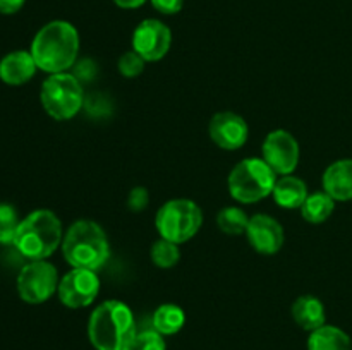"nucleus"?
<instances>
[{
	"label": "nucleus",
	"mask_w": 352,
	"mask_h": 350,
	"mask_svg": "<svg viewBox=\"0 0 352 350\" xmlns=\"http://www.w3.org/2000/svg\"><path fill=\"white\" fill-rule=\"evenodd\" d=\"M203 223L201 208L191 199H170L160 206L155 216V226L162 239L174 244L188 242L198 233Z\"/></svg>",
	"instance_id": "7"
},
{
	"label": "nucleus",
	"mask_w": 352,
	"mask_h": 350,
	"mask_svg": "<svg viewBox=\"0 0 352 350\" xmlns=\"http://www.w3.org/2000/svg\"><path fill=\"white\" fill-rule=\"evenodd\" d=\"M323 191L336 201L352 199V158L337 160L323 174Z\"/></svg>",
	"instance_id": "15"
},
{
	"label": "nucleus",
	"mask_w": 352,
	"mask_h": 350,
	"mask_svg": "<svg viewBox=\"0 0 352 350\" xmlns=\"http://www.w3.org/2000/svg\"><path fill=\"white\" fill-rule=\"evenodd\" d=\"M217 225L227 235H243L250 225V216L237 206H227L217 215Z\"/></svg>",
	"instance_id": "21"
},
{
	"label": "nucleus",
	"mask_w": 352,
	"mask_h": 350,
	"mask_svg": "<svg viewBox=\"0 0 352 350\" xmlns=\"http://www.w3.org/2000/svg\"><path fill=\"white\" fill-rule=\"evenodd\" d=\"M272 196L280 208L296 209L305 205L309 194L305 180L294 177V175H284L282 178H277Z\"/></svg>",
	"instance_id": "17"
},
{
	"label": "nucleus",
	"mask_w": 352,
	"mask_h": 350,
	"mask_svg": "<svg viewBox=\"0 0 352 350\" xmlns=\"http://www.w3.org/2000/svg\"><path fill=\"white\" fill-rule=\"evenodd\" d=\"M333 209H336V199L322 191L306 198L305 205L301 206V215L309 223H323L332 216Z\"/></svg>",
	"instance_id": "20"
},
{
	"label": "nucleus",
	"mask_w": 352,
	"mask_h": 350,
	"mask_svg": "<svg viewBox=\"0 0 352 350\" xmlns=\"http://www.w3.org/2000/svg\"><path fill=\"white\" fill-rule=\"evenodd\" d=\"M292 318H294L296 325L311 333L320 326L327 325L325 305L315 295H301L292 304Z\"/></svg>",
	"instance_id": "16"
},
{
	"label": "nucleus",
	"mask_w": 352,
	"mask_h": 350,
	"mask_svg": "<svg viewBox=\"0 0 352 350\" xmlns=\"http://www.w3.org/2000/svg\"><path fill=\"white\" fill-rule=\"evenodd\" d=\"M229 192L236 201L253 205L268 198L277 184V174L263 158H244L229 174Z\"/></svg>",
	"instance_id": "5"
},
{
	"label": "nucleus",
	"mask_w": 352,
	"mask_h": 350,
	"mask_svg": "<svg viewBox=\"0 0 352 350\" xmlns=\"http://www.w3.org/2000/svg\"><path fill=\"white\" fill-rule=\"evenodd\" d=\"M151 3L162 14H177L182 9L184 0H151Z\"/></svg>",
	"instance_id": "27"
},
{
	"label": "nucleus",
	"mask_w": 352,
	"mask_h": 350,
	"mask_svg": "<svg viewBox=\"0 0 352 350\" xmlns=\"http://www.w3.org/2000/svg\"><path fill=\"white\" fill-rule=\"evenodd\" d=\"M19 223L16 208L7 202H0V244H14Z\"/></svg>",
	"instance_id": "23"
},
{
	"label": "nucleus",
	"mask_w": 352,
	"mask_h": 350,
	"mask_svg": "<svg viewBox=\"0 0 352 350\" xmlns=\"http://www.w3.org/2000/svg\"><path fill=\"white\" fill-rule=\"evenodd\" d=\"M210 137L219 148L226 151L239 150L246 144L250 127L246 120L234 112H219L210 120Z\"/></svg>",
	"instance_id": "12"
},
{
	"label": "nucleus",
	"mask_w": 352,
	"mask_h": 350,
	"mask_svg": "<svg viewBox=\"0 0 352 350\" xmlns=\"http://www.w3.org/2000/svg\"><path fill=\"white\" fill-rule=\"evenodd\" d=\"M30 51L41 71L67 72L78 58L79 34L67 21H52L38 31Z\"/></svg>",
	"instance_id": "1"
},
{
	"label": "nucleus",
	"mask_w": 352,
	"mask_h": 350,
	"mask_svg": "<svg viewBox=\"0 0 352 350\" xmlns=\"http://www.w3.org/2000/svg\"><path fill=\"white\" fill-rule=\"evenodd\" d=\"M58 288L57 268L48 261H30L17 275V292L28 304H43Z\"/></svg>",
	"instance_id": "8"
},
{
	"label": "nucleus",
	"mask_w": 352,
	"mask_h": 350,
	"mask_svg": "<svg viewBox=\"0 0 352 350\" xmlns=\"http://www.w3.org/2000/svg\"><path fill=\"white\" fill-rule=\"evenodd\" d=\"M129 350H167V343H165L164 335L155 329H146V331L138 333Z\"/></svg>",
	"instance_id": "24"
},
{
	"label": "nucleus",
	"mask_w": 352,
	"mask_h": 350,
	"mask_svg": "<svg viewBox=\"0 0 352 350\" xmlns=\"http://www.w3.org/2000/svg\"><path fill=\"white\" fill-rule=\"evenodd\" d=\"M62 223L50 209H36L21 220L14 246L30 261L50 257L62 246Z\"/></svg>",
	"instance_id": "4"
},
{
	"label": "nucleus",
	"mask_w": 352,
	"mask_h": 350,
	"mask_svg": "<svg viewBox=\"0 0 352 350\" xmlns=\"http://www.w3.org/2000/svg\"><path fill=\"white\" fill-rule=\"evenodd\" d=\"M136 335L133 311L124 302H102L89 316L88 338L96 350H129Z\"/></svg>",
	"instance_id": "2"
},
{
	"label": "nucleus",
	"mask_w": 352,
	"mask_h": 350,
	"mask_svg": "<svg viewBox=\"0 0 352 350\" xmlns=\"http://www.w3.org/2000/svg\"><path fill=\"white\" fill-rule=\"evenodd\" d=\"M113 2L119 7H122V9H136V7L143 5L146 0H113Z\"/></svg>",
	"instance_id": "29"
},
{
	"label": "nucleus",
	"mask_w": 352,
	"mask_h": 350,
	"mask_svg": "<svg viewBox=\"0 0 352 350\" xmlns=\"http://www.w3.org/2000/svg\"><path fill=\"white\" fill-rule=\"evenodd\" d=\"M62 253L72 268L96 271L110 256L105 230L91 220L72 223L62 239Z\"/></svg>",
	"instance_id": "3"
},
{
	"label": "nucleus",
	"mask_w": 352,
	"mask_h": 350,
	"mask_svg": "<svg viewBox=\"0 0 352 350\" xmlns=\"http://www.w3.org/2000/svg\"><path fill=\"white\" fill-rule=\"evenodd\" d=\"M150 254L151 261H153L158 268H164V270L175 266V264L179 263V259H181L179 244L170 242V240L167 239H162V237L151 246Z\"/></svg>",
	"instance_id": "22"
},
{
	"label": "nucleus",
	"mask_w": 352,
	"mask_h": 350,
	"mask_svg": "<svg viewBox=\"0 0 352 350\" xmlns=\"http://www.w3.org/2000/svg\"><path fill=\"white\" fill-rule=\"evenodd\" d=\"M263 160L277 175H291L299 163V144L289 130H272L263 141Z\"/></svg>",
	"instance_id": "10"
},
{
	"label": "nucleus",
	"mask_w": 352,
	"mask_h": 350,
	"mask_svg": "<svg viewBox=\"0 0 352 350\" xmlns=\"http://www.w3.org/2000/svg\"><path fill=\"white\" fill-rule=\"evenodd\" d=\"M144 62L146 60H144L140 54L131 50V51H126V54L119 58L117 67H119V72L124 75V78H136V75H140L141 72H143Z\"/></svg>",
	"instance_id": "25"
},
{
	"label": "nucleus",
	"mask_w": 352,
	"mask_h": 350,
	"mask_svg": "<svg viewBox=\"0 0 352 350\" xmlns=\"http://www.w3.org/2000/svg\"><path fill=\"white\" fill-rule=\"evenodd\" d=\"M45 112L55 120H71L85 103L82 84L71 72H58L45 79L40 91Z\"/></svg>",
	"instance_id": "6"
},
{
	"label": "nucleus",
	"mask_w": 352,
	"mask_h": 350,
	"mask_svg": "<svg viewBox=\"0 0 352 350\" xmlns=\"http://www.w3.org/2000/svg\"><path fill=\"white\" fill-rule=\"evenodd\" d=\"M172 33L167 24L158 19H144L133 33V50L146 62H157L167 55Z\"/></svg>",
	"instance_id": "11"
},
{
	"label": "nucleus",
	"mask_w": 352,
	"mask_h": 350,
	"mask_svg": "<svg viewBox=\"0 0 352 350\" xmlns=\"http://www.w3.org/2000/svg\"><path fill=\"white\" fill-rule=\"evenodd\" d=\"M38 65L31 51L16 50L7 54L0 60V79L6 84L21 86L26 84L36 72Z\"/></svg>",
	"instance_id": "14"
},
{
	"label": "nucleus",
	"mask_w": 352,
	"mask_h": 350,
	"mask_svg": "<svg viewBox=\"0 0 352 350\" xmlns=\"http://www.w3.org/2000/svg\"><path fill=\"white\" fill-rule=\"evenodd\" d=\"M26 0H0V12L2 14H16L23 9Z\"/></svg>",
	"instance_id": "28"
},
{
	"label": "nucleus",
	"mask_w": 352,
	"mask_h": 350,
	"mask_svg": "<svg viewBox=\"0 0 352 350\" xmlns=\"http://www.w3.org/2000/svg\"><path fill=\"white\" fill-rule=\"evenodd\" d=\"M186 323V314L182 307L175 304H164L157 307L151 318V325H153L155 331H158L164 336L175 335L182 329Z\"/></svg>",
	"instance_id": "19"
},
{
	"label": "nucleus",
	"mask_w": 352,
	"mask_h": 350,
	"mask_svg": "<svg viewBox=\"0 0 352 350\" xmlns=\"http://www.w3.org/2000/svg\"><path fill=\"white\" fill-rule=\"evenodd\" d=\"M148 201H150V194L144 187H134L129 192V198H127V206L133 211H143L146 208Z\"/></svg>",
	"instance_id": "26"
},
{
	"label": "nucleus",
	"mask_w": 352,
	"mask_h": 350,
	"mask_svg": "<svg viewBox=\"0 0 352 350\" xmlns=\"http://www.w3.org/2000/svg\"><path fill=\"white\" fill-rule=\"evenodd\" d=\"M246 235L254 250L260 254H275L284 246V229L268 215H254L250 218Z\"/></svg>",
	"instance_id": "13"
},
{
	"label": "nucleus",
	"mask_w": 352,
	"mask_h": 350,
	"mask_svg": "<svg viewBox=\"0 0 352 350\" xmlns=\"http://www.w3.org/2000/svg\"><path fill=\"white\" fill-rule=\"evenodd\" d=\"M100 292V278L95 271L72 268L58 281L57 294L62 304L69 309L88 307Z\"/></svg>",
	"instance_id": "9"
},
{
	"label": "nucleus",
	"mask_w": 352,
	"mask_h": 350,
	"mask_svg": "<svg viewBox=\"0 0 352 350\" xmlns=\"http://www.w3.org/2000/svg\"><path fill=\"white\" fill-rule=\"evenodd\" d=\"M308 350H352L351 336L337 326L323 325L309 333Z\"/></svg>",
	"instance_id": "18"
}]
</instances>
